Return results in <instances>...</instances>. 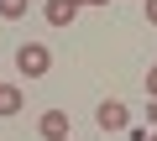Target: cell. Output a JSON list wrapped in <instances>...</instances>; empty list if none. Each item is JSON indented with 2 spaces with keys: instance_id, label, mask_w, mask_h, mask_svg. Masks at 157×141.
I'll return each instance as SVG.
<instances>
[{
  "instance_id": "7a4b0ae2",
  "label": "cell",
  "mask_w": 157,
  "mask_h": 141,
  "mask_svg": "<svg viewBox=\"0 0 157 141\" xmlns=\"http://www.w3.org/2000/svg\"><path fill=\"white\" fill-rule=\"evenodd\" d=\"M94 120H100V131H126V125H131V110H126L121 99H105V105L94 110Z\"/></svg>"
},
{
  "instance_id": "7c38bea8",
  "label": "cell",
  "mask_w": 157,
  "mask_h": 141,
  "mask_svg": "<svg viewBox=\"0 0 157 141\" xmlns=\"http://www.w3.org/2000/svg\"><path fill=\"white\" fill-rule=\"evenodd\" d=\"M63 141H68V136H63Z\"/></svg>"
},
{
  "instance_id": "8fae6325",
  "label": "cell",
  "mask_w": 157,
  "mask_h": 141,
  "mask_svg": "<svg viewBox=\"0 0 157 141\" xmlns=\"http://www.w3.org/2000/svg\"><path fill=\"white\" fill-rule=\"evenodd\" d=\"M141 141H157V136H141Z\"/></svg>"
},
{
  "instance_id": "8992f818",
  "label": "cell",
  "mask_w": 157,
  "mask_h": 141,
  "mask_svg": "<svg viewBox=\"0 0 157 141\" xmlns=\"http://www.w3.org/2000/svg\"><path fill=\"white\" fill-rule=\"evenodd\" d=\"M32 11V0H0V16H6V21H21Z\"/></svg>"
},
{
  "instance_id": "5b68a950",
  "label": "cell",
  "mask_w": 157,
  "mask_h": 141,
  "mask_svg": "<svg viewBox=\"0 0 157 141\" xmlns=\"http://www.w3.org/2000/svg\"><path fill=\"white\" fill-rule=\"evenodd\" d=\"M21 105H26V94H21L16 84H0V120H11V115H21Z\"/></svg>"
},
{
  "instance_id": "30bf717a",
  "label": "cell",
  "mask_w": 157,
  "mask_h": 141,
  "mask_svg": "<svg viewBox=\"0 0 157 141\" xmlns=\"http://www.w3.org/2000/svg\"><path fill=\"white\" fill-rule=\"evenodd\" d=\"M84 6H110V0H84Z\"/></svg>"
},
{
  "instance_id": "52a82bcc",
  "label": "cell",
  "mask_w": 157,
  "mask_h": 141,
  "mask_svg": "<svg viewBox=\"0 0 157 141\" xmlns=\"http://www.w3.org/2000/svg\"><path fill=\"white\" fill-rule=\"evenodd\" d=\"M147 99H157V63L147 68Z\"/></svg>"
},
{
  "instance_id": "277c9868",
  "label": "cell",
  "mask_w": 157,
  "mask_h": 141,
  "mask_svg": "<svg viewBox=\"0 0 157 141\" xmlns=\"http://www.w3.org/2000/svg\"><path fill=\"white\" fill-rule=\"evenodd\" d=\"M78 6H84V0H47V6H42V16H47V26H73Z\"/></svg>"
},
{
  "instance_id": "6da1fadb",
  "label": "cell",
  "mask_w": 157,
  "mask_h": 141,
  "mask_svg": "<svg viewBox=\"0 0 157 141\" xmlns=\"http://www.w3.org/2000/svg\"><path fill=\"white\" fill-rule=\"evenodd\" d=\"M16 73H21V79H47V73H52V47L21 42V47H16Z\"/></svg>"
},
{
  "instance_id": "ba28073f",
  "label": "cell",
  "mask_w": 157,
  "mask_h": 141,
  "mask_svg": "<svg viewBox=\"0 0 157 141\" xmlns=\"http://www.w3.org/2000/svg\"><path fill=\"white\" fill-rule=\"evenodd\" d=\"M147 21H152V26H157V0H147Z\"/></svg>"
},
{
  "instance_id": "9c48e42d",
  "label": "cell",
  "mask_w": 157,
  "mask_h": 141,
  "mask_svg": "<svg viewBox=\"0 0 157 141\" xmlns=\"http://www.w3.org/2000/svg\"><path fill=\"white\" fill-rule=\"evenodd\" d=\"M147 110H152V125H157V99H152V105H147Z\"/></svg>"
},
{
  "instance_id": "3957f363",
  "label": "cell",
  "mask_w": 157,
  "mask_h": 141,
  "mask_svg": "<svg viewBox=\"0 0 157 141\" xmlns=\"http://www.w3.org/2000/svg\"><path fill=\"white\" fill-rule=\"evenodd\" d=\"M37 136H42V141H63V136H68V115H63V110H42V115H37Z\"/></svg>"
}]
</instances>
